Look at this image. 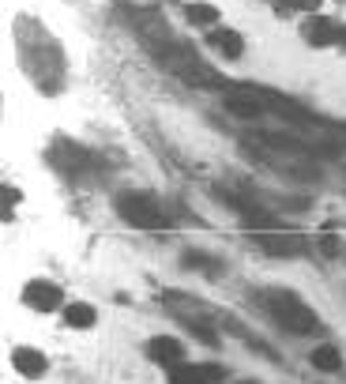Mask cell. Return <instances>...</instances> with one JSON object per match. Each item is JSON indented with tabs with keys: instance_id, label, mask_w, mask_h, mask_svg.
Masks as SVG:
<instances>
[{
	"instance_id": "1",
	"label": "cell",
	"mask_w": 346,
	"mask_h": 384,
	"mask_svg": "<svg viewBox=\"0 0 346 384\" xmlns=\"http://www.w3.org/2000/svg\"><path fill=\"white\" fill-rule=\"evenodd\" d=\"M264 305H267V313H271V321L278 328H286L290 335H316L320 332V316L316 309L301 298V294L294 290H286V287H275V290H267L264 294Z\"/></svg>"
},
{
	"instance_id": "2",
	"label": "cell",
	"mask_w": 346,
	"mask_h": 384,
	"mask_svg": "<svg viewBox=\"0 0 346 384\" xmlns=\"http://www.w3.org/2000/svg\"><path fill=\"white\" fill-rule=\"evenodd\" d=\"M117 211L136 230H166V211H162V204L150 192H139V189L121 192L117 196Z\"/></svg>"
},
{
	"instance_id": "3",
	"label": "cell",
	"mask_w": 346,
	"mask_h": 384,
	"mask_svg": "<svg viewBox=\"0 0 346 384\" xmlns=\"http://www.w3.org/2000/svg\"><path fill=\"white\" fill-rule=\"evenodd\" d=\"M147 358L169 373V369H177L188 361V343L177 335H155V339H147Z\"/></svg>"
},
{
	"instance_id": "4",
	"label": "cell",
	"mask_w": 346,
	"mask_h": 384,
	"mask_svg": "<svg viewBox=\"0 0 346 384\" xmlns=\"http://www.w3.org/2000/svg\"><path fill=\"white\" fill-rule=\"evenodd\" d=\"M252 241L264 252H271V256H301L305 252V234H294V230H260L252 234Z\"/></svg>"
},
{
	"instance_id": "5",
	"label": "cell",
	"mask_w": 346,
	"mask_h": 384,
	"mask_svg": "<svg viewBox=\"0 0 346 384\" xmlns=\"http://www.w3.org/2000/svg\"><path fill=\"white\" fill-rule=\"evenodd\" d=\"M23 305L27 309H34V313H53V309H60L64 305V290L57 287V283H49V279H30L23 287Z\"/></svg>"
},
{
	"instance_id": "6",
	"label": "cell",
	"mask_w": 346,
	"mask_h": 384,
	"mask_svg": "<svg viewBox=\"0 0 346 384\" xmlns=\"http://www.w3.org/2000/svg\"><path fill=\"white\" fill-rule=\"evenodd\" d=\"M226 366L219 361H185V366L169 369V384H222Z\"/></svg>"
},
{
	"instance_id": "7",
	"label": "cell",
	"mask_w": 346,
	"mask_h": 384,
	"mask_svg": "<svg viewBox=\"0 0 346 384\" xmlns=\"http://www.w3.org/2000/svg\"><path fill=\"white\" fill-rule=\"evenodd\" d=\"M12 369L19 373V377H27V380H38V377H46L49 361H46V354H41L38 347H15L12 350Z\"/></svg>"
},
{
	"instance_id": "8",
	"label": "cell",
	"mask_w": 346,
	"mask_h": 384,
	"mask_svg": "<svg viewBox=\"0 0 346 384\" xmlns=\"http://www.w3.org/2000/svg\"><path fill=\"white\" fill-rule=\"evenodd\" d=\"M207 46L219 53L222 61H237L245 53V38L237 35L233 27H214V30H207Z\"/></svg>"
},
{
	"instance_id": "9",
	"label": "cell",
	"mask_w": 346,
	"mask_h": 384,
	"mask_svg": "<svg viewBox=\"0 0 346 384\" xmlns=\"http://www.w3.org/2000/svg\"><path fill=\"white\" fill-rule=\"evenodd\" d=\"M301 35H305L309 46H335V42H342V27L335 19H309Z\"/></svg>"
},
{
	"instance_id": "10",
	"label": "cell",
	"mask_w": 346,
	"mask_h": 384,
	"mask_svg": "<svg viewBox=\"0 0 346 384\" xmlns=\"http://www.w3.org/2000/svg\"><path fill=\"white\" fill-rule=\"evenodd\" d=\"M60 321L72 328V332H86V328L98 324V309H94L91 302H68L60 309Z\"/></svg>"
},
{
	"instance_id": "11",
	"label": "cell",
	"mask_w": 346,
	"mask_h": 384,
	"mask_svg": "<svg viewBox=\"0 0 346 384\" xmlns=\"http://www.w3.org/2000/svg\"><path fill=\"white\" fill-rule=\"evenodd\" d=\"M309 361H312V369H320V373H339L342 369V354H339V347H331V343H320L309 354Z\"/></svg>"
},
{
	"instance_id": "12",
	"label": "cell",
	"mask_w": 346,
	"mask_h": 384,
	"mask_svg": "<svg viewBox=\"0 0 346 384\" xmlns=\"http://www.w3.org/2000/svg\"><path fill=\"white\" fill-rule=\"evenodd\" d=\"M185 16H188V23L207 27V30L222 27V23H219V19H222V12H219L214 4H185Z\"/></svg>"
},
{
	"instance_id": "13",
	"label": "cell",
	"mask_w": 346,
	"mask_h": 384,
	"mask_svg": "<svg viewBox=\"0 0 346 384\" xmlns=\"http://www.w3.org/2000/svg\"><path fill=\"white\" fill-rule=\"evenodd\" d=\"M185 264L203 271V275H222V260H211V256H203V252H185Z\"/></svg>"
},
{
	"instance_id": "14",
	"label": "cell",
	"mask_w": 346,
	"mask_h": 384,
	"mask_svg": "<svg viewBox=\"0 0 346 384\" xmlns=\"http://www.w3.org/2000/svg\"><path fill=\"white\" fill-rule=\"evenodd\" d=\"M283 8H294V12H316L323 0H278Z\"/></svg>"
},
{
	"instance_id": "15",
	"label": "cell",
	"mask_w": 346,
	"mask_h": 384,
	"mask_svg": "<svg viewBox=\"0 0 346 384\" xmlns=\"http://www.w3.org/2000/svg\"><path fill=\"white\" fill-rule=\"evenodd\" d=\"M339 249H342V241H339V237H323V252H328V256H335Z\"/></svg>"
},
{
	"instance_id": "16",
	"label": "cell",
	"mask_w": 346,
	"mask_h": 384,
	"mask_svg": "<svg viewBox=\"0 0 346 384\" xmlns=\"http://www.w3.org/2000/svg\"><path fill=\"white\" fill-rule=\"evenodd\" d=\"M241 384H264V380H241Z\"/></svg>"
},
{
	"instance_id": "17",
	"label": "cell",
	"mask_w": 346,
	"mask_h": 384,
	"mask_svg": "<svg viewBox=\"0 0 346 384\" xmlns=\"http://www.w3.org/2000/svg\"><path fill=\"white\" fill-rule=\"evenodd\" d=\"M342 46H346V27H342Z\"/></svg>"
}]
</instances>
